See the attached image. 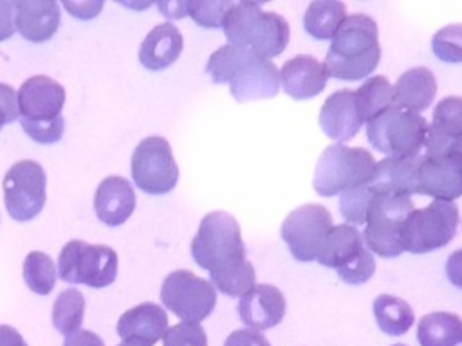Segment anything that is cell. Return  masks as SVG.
<instances>
[{
	"label": "cell",
	"mask_w": 462,
	"mask_h": 346,
	"mask_svg": "<svg viewBox=\"0 0 462 346\" xmlns=\"http://www.w3.org/2000/svg\"><path fill=\"white\" fill-rule=\"evenodd\" d=\"M135 191L128 178L110 175L103 178L94 193L96 216L108 227L123 225L135 209Z\"/></svg>",
	"instance_id": "cell-20"
},
{
	"label": "cell",
	"mask_w": 462,
	"mask_h": 346,
	"mask_svg": "<svg viewBox=\"0 0 462 346\" xmlns=\"http://www.w3.org/2000/svg\"><path fill=\"white\" fill-rule=\"evenodd\" d=\"M446 276L455 287L462 288V249L449 254L446 261Z\"/></svg>",
	"instance_id": "cell-43"
},
{
	"label": "cell",
	"mask_w": 462,
	"mask_h": 346,
	"mask_svg": "<svg viewBox=\"0 0 462 346\" xmlns=\"http://www.w3.org/2000/svg\"><path fill=\"white\" fill-rule=\"evenodd\" d=\"M20 119L45 123L58 119L65 105V88L49 76H32L16 90Z\"/></svg>",
	"instance_id": "cell-16"
},
{
	"label": "cell",
	"mask_w": 462,
	"mask_h": 346,
	"mask_svg": "<svg viewBox=\"0 0 462 346\" xmlns=\"http://www.w3.org/2000/svg\"><path fill=\"white\" fill-rule=\"evenodd\" d=\"M417 193L446 202L462 196V153L446 150L437 155H422L417 171Z\"/></svg>",
	"instance_id": "cell-15"
},
{
	"label": "cell",
	"mask_w": 462,
	"mask_h": 346,
	"mask_svg": "<svg viewBox=\"0 0 462 346\" xmlns=\"http://www.w3.org/2000/svg\"><path fill=\"white\" fill-rule=\"evenodd\" d=\"M375 160L365 148L346 144L327 146L314 169L312 186L321 196H334L346 189L368 184L374 175Z\"/></svg>",
	"instance_id": "cell-4"
},
{
	"label": "cell",
	"mask_w": 462,
	"mask_h": 346,
	"mask_svg": "<svg viewBox=\"0 0 462 346\" xmlns=\"http://www.w3.org/2000/svg\"><path fill=\"white\" fill-rule=\"evenodd\" d=\"M332 214L319 204H303L282 222L280 234L298 261H314L332 227Z\"/></svg>",
	"instance_id": "cell-13"
},
{
	"label": "cell",
	"mask_w": 462,
	"mask_h": 346,
	"mask_svg": "<svg viewBox=\"0 0 462 346\" xmlns=\"http://www.w3.org/2000/svg\"><path fill=\"white\" fill-rule=\"evenodd\" d=\"M346 18V5L337 0H314L303 14L305 31L316 40H332Z\"/></svg>",
	"instance_id": "cell-28"
},
{
	"label": "cell",
	"mask_w": 462,
	"mask_h": 346,
	"mask_svg": "<svg viewBox=\"0 0 462 346\" xmlns=\"http://www.w3.org/2000/svg\"><path fill=\"white\" fill-rule=\"evenodd\" d=\"M132 180L148 195L170 193L179 180V166L170 142L161 135L144 137L132 153Z\"/></svg>",
	"instance_id": "cell-11"
},
{
	"label": "cell",
	"mask_w": 462,
	"mask_h": 346,
	"mask_svg": "<svg viewBox=\"0 0 462 346\" xmlns=\"http://www.w3.org/2000/svg\"><path fill=\"white\" fill-rule=\"evenodd\" d=\"M168 330V315L157 303H141L126 310L117 321V335L123 341L137 339L153 346Z\"/></svg>",
	"instance_id": "cell-23"
},
{
	"label": "cell",
	"mask_w": 462,
	"mask_h": 346,
	"mask_svg": "<svg viewBox=\"0 0 462 346\" xmlns=\"http://www.w3.org/2000/svg\"><path fill=\"white\" fill-rule=\"evenodd\" d=\"M229 92L238 103L271 99L280 92V70L267 58L238 50Z\"/></svg>",
	"instance_id": "cell-14"
},
{
	"label": "cell",
	"mask_w": 462,
	"mask_h": 346,
	"mask_svg": "<svg viewBox=\"0 0 462 346\" xmlns=\"http://www.w3.org/2000/svg\"><path fill=\"white\" fill-rule=\"evenodd\" d=\"M372 191L366 184L359 187H352L341 193L339 196V211L348 225H363L366 220V209L372 200Z\"/></svg>",
	"instance_id": "cell-35"
},
{
	"label": "cell",
	"mask_w": 462,
	"mask_h": 346,
	"mask_svg": "<svg viewBox=\"0 0 462 346\" xmlns=\"http://www.w3.org/2000/svg\"><path fill=\"white\" fill-rule=\"evenodd\" d=\"M182 47L184 38L180 31L173 23L162 22L144 36L139 47V63L153 72L162 70L177 61Z\"/></svg>",
	"instance_id": "cell-25"
},
{
	"label": "cell",
	"mask_w": 462,
	"mask_h": 346,
	"mask_svg": "<svg viewBox=\"0 0 462 346\" xmlns=\"http://www.w3.org/2000/svg\"><path fill=\"white\" fill-rule=\"evenodd\" d=\"M458 137H462V97L448 96L440 99L433 110L422 155L442 153Z\"/></svg>",
	"instance_id": "cell-24"
},
{
	"label": "cell",
	"mask_w": 462,
	"mask_h": 346,
	"mask_svg": "<svg viewBox=\"0 0 462 346\" xmlns=\"http://www.w3.org/2000/svg\"><path fill=\"white\" fill-rule=\"evenodd\" d=\"M381 58L379 29L374 18L363 13L348 14L330 40L325 56L328 77L356 81L375 70Z\"/></svg>",
	"instance_id": "cell-1"
},
{
	"label": "cell",
	"mask_w": 462,
	"mask_h": 346,
	"mask_svg": "<svg viewBox=\"0 0 462 346\" xmlns=\"http://www.w3.org/2000/svg\"><path fill=\"white\" fill-rule=\"evenodd\" d=\"M63 7L70 13V16H76L79 20H90L99 14L103 9V2H65Z\"/></svg>",
	"instance_id": "cell-41"
},
{
	"label": "cell",
	"mask_w": 462,
	"mask_h": 346,
	"mask_svg": "<svg viewBox=\"0 0 462 346\" xmlns=\"http://www.w3.org/2000/svg\"><path fill=\"white\" fill-rule=\"evenodd\" d=\"M16 31V9L13 0H0V41L9 40Z\"/></svg>",
	"instance_id": "cell-40"
},
{
	"label": "cell",
	"mask_w": 462,
	"mask_h": 346,
	"mask_svg": "<svg viewBox=\"0 0 462 346\" xmlns=\"http://www.w3.org/2000/svg\"><path fill=\"white\" fill-rule=\"evenodd\" d=\"M16 119H20L16 90L7 83H0V130Z\"/></svg>",
	"instance_id": "cell-38"
},
{
	"label": "cell",
	"mask_w": 462,
	"mask_h": 346,
	"mask_svg": "<svg viewBox=\"0 0 462 346\" xmlns=\"http://www.w3.org/2000/svg\"><path fill=\"white\" fill-rule=\"evenodd\" d=\"M161 301L182 323L204 321L217 305V290L211 281L199 278L191 270L170 272L161 285Z\"/></svg>",
	"instance_id": "cell-10"
},
{
	"label": "cell",
	"mask_w": 462,
	"mask_h": 346,
	"mask_svg": "<svg viewBox=\"0 0 462 346\" xmlns=\"http://www.w3.org/2000/svg\"><path fill=\"white\" fill-rule=\"evenodd\" d=\"M45 186L47 175L40 162L29 159L14 162L2 182L4 204L9 216L16 222L32 220L45 205Z\"/></svg>",
	"instance_id": "cell-12"
},
{
	"label": "cell",
	"mask_w": 462,
	"mask_h": 346,
	"mask_svg": "<svg viewBox=\"0 0 462 346\" xmlns=\"http://www.w3.org/2000/svg\"><path fill=\"white\" fill-rule=\"evenodd\" d=\"M316 260L323 267L336 269L337 278L348 285L366 283L375 272V260L363 234L348 223L330 227Z\"/></svg>",
	"instance_id": "cell-6"
},
{
	"label": "cell",
	"mask_w": 462,
	"mask_h": 346,
	"mask_svg": "<svg viewBox=\"0 0 462 346\" xmlns=\"http://www.w3.org/2000/svg\"><path fill=\"white\" fill-rule=\"evenodd\" d=\"M354 101L363 123L393 106V85L384 76L368 77L356 92Z\"/></svg>",
	"instance_id": "cell-30"
},
{
	"label": "cell",
	"mask_w": 462,
	"mask_h": 346,
	"mask_svg": "<svg viewBox=\"0 0 462 346\" xmlns=\"http://www.w3.org/2000/svg\"><path fill=\"white\" fill-rule=\"evenodd\" d=\"M458 229V207L455 202L433 200L426 207L413 209L401 225L402 250L424 254L448 245Z\"/></svg>",
	"instance_id": "cell-7"
},
{
	"label": "cell",
	"mask_w": 462,
	"mask_h": 346,
	"mask_svg": "<svg viewBox=\"0 0 462 346\" xmlns=\"http://www.w3.org/2000/svg\"><path fill=\"white\" fill-rule=\"evenodd\" d=\"M16 31L32 43L51 40L60 27V5L52 0H16Z\"/></svg>",
	"instance_id": "cell-22"
},
{
	"label": "cell",
	"mask_w": 462,
	"mask_h": 346,
	"mask_svg": "<svg viewBox=\"0 0 462 346\" xmlns=\"http://www.w3.org/2000/svg\"><path fill=\"white\" fill-rule=\"evenodd\" d=\"M392 346H406V344H402V342H397V344H392Z\"/></svg>",
	"instance_id": "cell-48"
},
{
	"label": "cell",
	"mask_w": 462,
	"mask_h": 346,
	"mask_svg": "<svg viewBox=\"0 0 462 346\" xmlns=\"http://www.w3.org/2000/svg\"><path fill=\"white\" fill-rule=\"evenodd\" d=\"M460 341H462V337H460Z\"/></svg>",
	"instance_id": "cell-49"
},
{
	"label": "cell",
	"mask_w": 462,
	"mask_h": 346,
	"mask_svg": "<svg viewBox=\"0 0 462 346\" xmlns=\"http://www.w3.org/2000/svg\"><path fill=\"white\" fill-rule=\"evenodd\" d=\"M23 132L38 144H54L63 137L65 132V119L60 115L58 119L45 121V123H31L20 119Z\"/></svg>",
	"instance_id": "cell-37"
},
{
	"label": "cell",
	"mask_w": 462,
	"mask_h": 346,
	"mask_svg": "<svg viewBox=\"0 0 462 346\" xmlns=\"http://www.w3.org/2000/svg\"><path fill=\"white\" fill-rule=\"evenodd\" d=\"M159 11L166 18H184L188 14V2H159Z\"/></svg>",
	"instance_id": "cell-45"
},
{
	"label": "cell",
	"mask_w": 462,
	"mask_h": 346,
	"mask_svg": "<svg viewBox=\"0 0 462 346\" xmlns=\"http://www.w3.org/2000/svg\"><path fill=\"white\" fill-rule=\"evenodd\" d=\"M287 303L280 288L267 283H254L238 301V315L247 328L267 330L282 323Z\"/></svg>",
	"instance_id": "cell-17"
},
{
	"label": "cell",
	"mask_w": 462,
	"mask_h": 346,
	"mask_svg": "<svg viewBox=\"0 0 462 346\" xmlns=\"http://www.w3.org/2000/svg\"><path fill=\"white\" fill-rule=\"evenodd\" d=\"M117 276V254L103 243L70 240L58 256V278L70 285L103 288Z\"/></svg>",
	"instance_id": "cell-8"
},
{
	"label": "cell",
	"mask_w": 462,
	"mask_h": 346,
	"mask_svg": "<svg viewBox=\"0 0 462 346\" xmlns=\"http://www.w3.org/2000/svg\"><path fill=\"white\" fill-rule=\"evenodd\" d=\"M327 81L328 72L325 65L310 54H298L287 59L280 70V86L296 101L321 94Z\"/></svg>",
	"instance_id": "cell-18"
},
{
	"label": "cell",
	"mask_w": 462,
	"mask_h": 346,
	"mask_svg": "<svg viewBox=\"0 0 462 346\" xmlns=\"http://www.w3.org/2000/svg\"><path fill=\"white\" fill-rule=\"evenodd\" d=\"M117 346H150V344L137 341V339H128V341H121Z\"/></svg>",
	"instance_id": "cell-46"
},
{
	"label": "cell",
	"mask_w": 462,
	"mask_h": 346,
	"mask_svg": "<svg viewBox=\"0 0 462 346\" xmlns=\"http://www.w3.org/2000/svg\"><path fill=\"white\" fill-rule=\"evenodd\" d=\"M422 153L417 157H384L375 162L374 175L366 184L372 195H404L417 193V171Z\"/></svg>",
	"instance_id": "cell-19"
},
{
	"label": "cell",
	"mask_w": 462,
	"mask_h": 346,
	"mask_svg": "<svg viewBox=\"0 0 462 346\" xmlns=\"http://www.w3.org/2000/svg\"><path fill=\"white\" fill-rule=\"evenodd\" d=\"M227 45L262 58L282 54L289 43L287 20L273 11H263L256 2H233L224 23Z\"/></svg>",
	"instance_id": "cell-2"
},
{
	"label": "cell",
	"mask_w": 462,
	"mask_h": 346,
	"mask_svg": "<svg viewBox=\"0 0 462 346\" xmlns=\"http://www.w3.org/2000/svg\"><path fill=\"white\" fill-rule=\"evenodd\" d=\"M224 346H271L262 332L253 328L235 330L227 335Z\"/></svg>",
	"instance_id": "cell-39"
},
{
	"label": "cell",
	"mask_w": 462,
	"mask_h": 346,
	"mask_svg": "<svg viewBox=\"0 0 462 346\" xmlns=\"http://www.w3.org/2000/svg\"><path fill=\"white\" fill-rule=\"evenodd\" d=\"M437 94V79L426 67L404 70L393 85V105L410 112L426 110Z\"/></svg>",
	"instance_id": "cell-26"
},
{
	"label": "cell",
	"mask_w": 462,
	"mask_h": 346,
	"mask_svg": "<svg viewBox=\"0 0 462 346\" xmlns=\"http://www.w3.org/2000/svg\"><path fill=\"white\" fill-rule=\"evenodd\" d=\"M462 337V319L451 312H431L417 324L420 346H457Z\"/></svg>",
	"instance_id": "cell-27"
},
{
	"label": "cell",
	"mask_w": 462,
	"mask_h": 346,
	"mask_svg": "<svg viewBox=\"0 0 462 346\" xmlns=\"http://www.w3.org/2000/svg\"><path fill=\"white\" fill-rule=\"evenodd\" d=\"M85 315V296L78 288H65L52 305V324L65 337L79 330Z\"/></svg>",
	"instance_id": "cell-31"
},
{
	"label": "cell",
	"mask_w": 462,
	"mask_h": 346,
	"mask_svg": "<svg viewBox=\"0 0 462 346\" xmlns=\"http://www.w3.org/2000/svg\"><path fill=\"white\" fill-rule=\"evenodd\" d=\"M433 54L446 63H462V23H449L431 38Z\"/></svg>",
	"instance_id": "cell-33"
},
{
	"label": "cell",
	"mask_w": 462,
	"mask_h": 346,
	"mask_svg": "<svg viewBox=\"0 0 462 346\" xmlns=\"http://www.w3.org/2000/svg\"><path fill=\"white\" fill-rule=\"evenodd\" d=\"M428 126L420 114L393 105L366 121V139L386 157H417L424 148Z\"/></svg>",
	"instance_id": "cell-5"
},
{
	"label": "cell",
	"mask_w": 462,
	"mask_h": 346,
	"mask_svg": "<svg viewBox=\"0 0 462 346\" xmlns=\"http://www.w3.org/2000/svg\"><path fill=\"white\" fill-rule=\"evenodd\" d=\"M361 117L356 108L354 92L348 88L330 94L319 110V126L323 133L343 144L361 130Z\"/></svg>",
	"instance_id": "cell-21"
},
{
	"label": "cell",
	"mask_w": 462,
	"mask_h": 346,
	"mask_svg": "<svg viewBox=\"0 0 462 346\" xmlns=\"http://www.w3.org/2000/svg\"><path fill=\"white\" fill-rule=\"evenodd\" d=\"M413 202L404 195H374L365 220L363 241L370 252L383 258L402 254L401 225L413 211Z\"/></svg>",
	"instance_id": "cell-9"
},
{
	"label": "cell",
	"mask_w": 462,
	"mask_h": 346,
	"mask_svg": "<svg viewBox=\"0 0 462 346\" xmlns=\"http://www.w3.org/2000/svg\"><path fill=\"white\" fill-rule=\"evenodd\" d=\"M0 346H29V344L14 326L0 324Z\"/></svg>",
	"instance_id": "cell-44"
},
{
	"label": "cell",
	"mask_w": 462,
	"mask_h": 346,
	"mask_svg": "<svg viewBox=\"0 0 462 346\" xmlns=\"http://www.w3.org/2000/svg\"><path fill=\"white\" fill-rule=\"evenodd\" d=\"M162 346H208V335L199 323H177L168 326Z\"/></svg>",
	"instance_id": "cell-36"
},
{
	"label": "cell",
	"mask_w": 462,
	"mask_h": 346,
	"mask_svg": "<svg viewBox=\"0 0 462 346\" xmlns=\"http://www.w3.org/2000/svg\"><path fill=\"white\" fill-rule=\"evenodd\" d=\"M63 346H105L101 337L90 330H76L74 333L67 335Z\"/></svg>",
	"instance_id": "cell-42"
},
{
	"label": "cell",
	"mask_w": 462,
	"mask_h": 346,
	"mask_svg": "<svg viewBox=\"0 0 462 346\" xmlns=\"http://www.w3.org/2000/svg\"><path fill=\"white\" fill-rule=\"evenodd\" d=\"M233 2L229 0H195L188 2V16L200 27L218 29L224 23Z\"/></svg>",
	"instance_id": "cell-34"
},
{
	"label": "cell",
	"mask_w": 462,
	"mask_h": 346,
	"mask_svg": "<svg viewBox=\"0 0 462 346\" xmlns=\"http://www.w3.org/2000/svg\"><path fill=\"white\" fill-rule=\"evenodd\" d=\"M448 150H455V151H458V153H462V137H458V139H455L451 144H449V148Z\"/></svg>",
	"instance_id": "cell-47"
},
{
	"label": "cell",
	"mask_w": 462,
	"mask_h": 346,
	"mask_svg": "<svg viewBox=\"0 0 462 346\" xmlns=\"http://www.w3.org/2000/svg\"><path fill=\"white\" fill-rule=\"evenodd\" d=\"M22 274L29 290L40 296L51 294L58 278V270L52 258L42 250H31L25 256Z\"/></svg>",
	"instance_id": "cell-32"
},
{
	"label": "cell",
	"mask_w": 462,
	"mask_h": 346,
	"mask_svg": "<svg viewBox=\"0 0 462 346\" xmlns=\"http://www.w3.org/2000/svg\"><path fill=\"white\" fill-rule=\"evenodd\" d=\"M372 308L377 326L388 335H404L415 321L410 303L397 296L381 294L374 299Z\"/></svg>",
	"instance_id": "cell-29"
},
{
	"label": "cell",
	"mask_w": 462,
	"mask_h": 346,
	"mask_svg": "<svg viewBox=\"0 0 462 346\" xmlns=\"http://www.w3.org/2000/svg\"><path fill=\"white\" fill-rule=\"evenodd\" d=\"M191 256L199 267L209 272V278L242 267L247 258L236 218L224 211L208 213L191 240Z\"/></svg>",
	"instance_id": "cell-3"
}]
</instances>
